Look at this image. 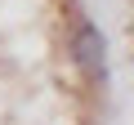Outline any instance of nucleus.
I'll return each mask as SVG.
<instances>
[{
  "mask_svg": "<svg viewBox=\"0 0 134 125\" xmlns=\"http://www.w3.org/2000/svg\"><path fill=\"white\" fill-rule=\"evenodd\" d=\"M125 31H130V54H134V0H125Z\"/></svg>",
  "mask_w": 134,
  "mask_h": 125,
  "instance_id": "nucleus-1",
  "label": "nucleus"
}]
</instances>
